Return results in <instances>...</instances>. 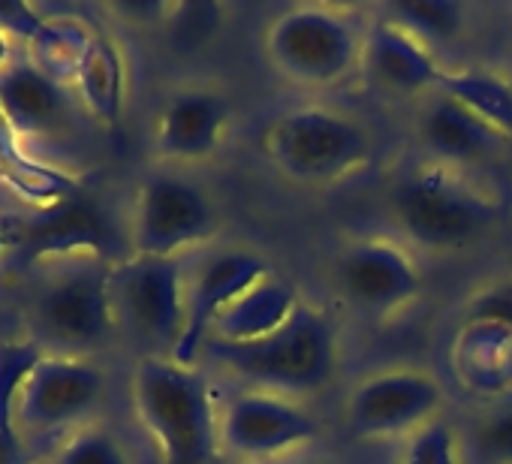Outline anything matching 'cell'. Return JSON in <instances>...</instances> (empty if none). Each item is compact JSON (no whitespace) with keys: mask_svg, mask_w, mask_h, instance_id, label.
<instances>
[{"mask_svg":"<svg viewBox=\"0 0 512 464\" xmlns=\"http://www.w3.org/2000/svg\"><path fill=\"white\" fill-rule=\"evenodd\" d=\"M112 260L97 251H79L40 260L25 278L28 341L52 356H79L100 350L118 320L112 308Z\"/></svg>","mask_w":512,"mask_h":464,"instance_id":"1","label":"cell"},{"mask_svg":"<svg viewBox=\"0 0 512 464\" xmlns=\"http://www.w3.org/2000/svg\"><path fill=\"white\" fill-rule=\"evenodd\" d=\"M130 392L163 464H217L223 458L220 407L196 365L148 353L133 368Z\"/></svg>","mask_w":512,"mask_h":464,"instance_id":"2","label":"cell"},{"mask_svg":"<svg viewBox=\"0 0 512 464\" xmlns=\"http://www.w3.org/2000/svg\"><path fill=\"white\" fill-rule=\"evenodd\" d=\"M389 208L407 242L437 254L479 242L503 214L494 190L479 184L467 169L437 160L416 163L398 181Z\"/></svg>","mask_w":512,"mask_h":464,"instance_id":"3","label":"cell"},{"mask_svg":"<svg viewBox=\"0 0 512 464\" xmlns=\"http://www.w3.org/2000/svg\"><path fill=\"white\" fill-rule=\"evenodd\" d=\"M368 16L341 4H296L275 16L263 34V52L290 85L323 91L362 73Z\"/></svg>","mask_w":512,"mask_h":464,"instance_id":"4","label":"cell"},{"mask_svg":"<svg viewBox=\"0 0 512 464\" xmlns=\"http://www.w3.org/2000/svg\"><path fill=\"white\" fill-rule=\"evenodd\" d=\"M260 148L278 175L314 190L350 181L374 157V142L359 118L320 103L275 115L260 136Z\"/></svg>","mask_w":512,"mask_h":464,"instance_id":"5","label":"cell"},{"mask_svg":"<svg viewBox=\"0 0 512 464\" xmlns=\"http://www.w3.org/2000/svg\"><path fill=\"white\" fill-rule=\"evenodd\" d=\"M205 350L238 380L287 398L320 392L338 368V329L332 317L308 302L284 329L253 344H205Z\"/></svg>","mask_w":512,"mask_h":464,"instance_id":"6","label":"cell"},{"mask_svg":"<svg viewBox=\"0 0 512 464\" xmlns=\"http://www.w3.org/2000/svg\"><path fill=\"white\" fill-rule=\"evenodd\" d=\"M332 287L347 308L389 323L422 296V269L395 236H359L332 263Z\"/></svg>","mask_w":512,"mask_h":464,"instance_id":"7","label":"cell"},{"mask_svg":"<svg viewBox=\"0 0 512 464\" xmlns=\"http://www.w3.org/2000/svg\"><path fill=\"white\" fill-rule=\"evenodd\" d=\"M115 320L139 341L151 344V356H172L187 320V272L181 260L127 254L112 266Z\"/></svg>","mask_w":512,"mask_h":464,"instance_id":"8","label":"cell"},{"mask_svg":"<svg viewBox=\"0 0 512 464\" xmlns=\"http://www.w3.org/2000/svg\"><path fill=\"white\" fill-rule=\"evenodd\" d=\"M106 392V374L97 362L79 356H52L43 353L28 371L16 407L13 422L22 440L37 455L40 440L76 431L88 425V413L100 404Z\"/></svg>","mask_w":512,"mask_h":464,"instance_id":"9","label":"cell"},{"mask_svg":"<svg viewBox=\"0 0 512 464\" xmlns=\"http://www.w3.org/2000/svg\"><path fill=\"white\" fill-rule=\"evenodd\" d=\"M214 229L217 211L202 187L172 172H154L136 190L127 242L130 254L181 260L184 251L208 242Z\"/></svg>","mask_w":512,"mask_h":464,"instance_id":"10","label":"cell"},{"mask_svg":"<svg viewBox=\"0 0 512 464\" xmlns=\"http://www.w3.org/2000/svg\"><path fill=\"white\" fill-rule=\"evenodd\" d=\"M320 437V419L299 401L244 386L220 404V452L244 464H269L305 452Z\"/></svg>","mask_w":512,"mask_h":464,"instance_id":"11","label":"cell"},{"mask_svg":"<svg viewBox=\"0 0 512 464\" xmlns=\"http://www.w3.org/2000/svg\"><path fill=\"white\" fill-rule=\"evenodd\" d=\"M446 404L443 383L425 368H383L365 374L347 395L350 428L365 440L413 437L440 419Z\"/></svg>","mask_w":512,"mask_h":464,"instance_id":"12","label":"cell"},{"mask_svg":"<svg viewBox=\"0 0 512 464\" xmlns=\"http://www.w3.org/2000/svg\"><path fill=\"white\" fill-rule=\"evenodd\" d=\"M0 112L22 145H67L82 130V103L73 88L43 76L28 58H10L0 67Z\"/></svg>","mask_w":512,"mask_h":464,"instance_id":"13","label":"cell"},{"mask_svg":"<svg viewBox=\"0 0 512 464\" xmlns=\"http://www.w3.org/2000/svg\"><path fill=\"white\" fill-rule=\"evenodd\" d=\"M7 245H16L13 266L22 269H31L34 263L49 257H64L79 251H97L112 263H118L115 229L106 211L85 193L40 208V214L34 217L16 220V229L7 239Z\"/></svg>","mask_w":512,"mask_h":464,"instance_id":"14","label":"cell"},{"mask_svg":"<svg viewBox=\"0 0 512 464\" xmlns=\"http://www.w3.org/2000/svg\"><path fill=\"white\" fill-rule=\"evenodd\" d=\"M266 275L269 263L253 251H220L187 275V320L172 359L196 365L220 314Z\"/></svg>","mask_w":512,"mask_h":464,"instance_id":"15","label":"cell"},{"mask_svg":"<svg viewBox=\"0 0 512 464\" xmlns=\"http://www.w3.org/2000/svg\"><path fill=\"white\" fill-rule=\"evenodd\" d=\"M232 109L223 91L208 85H187L166 97L157 127L154 151L163 163L193 166L211 160L229 133Z\"/></svg>","mask_w":512,"mask_h":464,"instance_id":"16","label":"cell"},{"mask_svg":"<svg viewBox=\"0 0 512 464\" xmlns=\"http://www.w3.org/2000/svg\"><path fill=\"white\" fill-rule=\"evenodd\" d=\"M362 73L389 94L431 97L440 88L446 67L434 55V46L416 37L410 28L380 13L368 19Z\"/></svg>","mask_w":512,"mask_h":464,"instance_id":"17","label":"cell"},{"mask_svg":"<svg viewBox=\"0 0 512 464\" xmlns=\"http://www.w3.org/2000/svg\"><path fill=\"white\" fill-rule=\"evenodd\" d=\"M416 133L428 151V160L455 169H470L476 163L494 160L509 145L503 133L488 127L482 118H476L467 106H461L443 91H434L422 100Z\"/></svg>","mask_w":512,"mask_h":464,"instance_id":"18","label":"cell"},{"mask_svg":"<svg viewBox=\"0 0 512 464\" xmlns=\"http://www.w3.org/2000/svg\"><path fill=\"white\" fill-rule=\"evenodd\" d=\"M449 368L455 383L479 401L512 398V326L458 320Z\"/></svg>","mask_w":512,"mask_h":464,"instance_id":"19","label":"cell"},{"mask_svg":"<svg viewBox=\"0 0 512 464\" xmlns=\"http://www.w3.org/2000/svg\"><path fill=\"white\" fill-rule=\"evenodd\" d=\"M302 305L296 287L278 275H266L247 293H241L214 323L208 344H253L275 335Z\"/></svg>","mask_w":512,"mask_h":464,"instance_id":"20","label":"cell"},{"mask_svg":"<svg viewBox=\"0 0 512 464\" xmlns=\"http://www.w3.org/2000/svg\"><path fill=\"white\" fill-rule=\"evenodd\" d=\"M0 184L40 208L85 193L82 181L70 169H61L28 154L4 112H0Z\"/></svg>","mask_w":512,"mask_h":464,"instance_id":"21","label":"cell"},{"mask_svg":"<svg viewBox=\"0 0 512 464\" xmlns=\"http://www.w3.org/2000/svg\"><path fill=\"white\" fill-rule=\"evenodd\" d=\"M124 88H127V67H124L118 43L94 31L88 55L73 82V91L85 115H91L103 127H115L124 109Z\"/></svg>","mask_w":512,"mask_h":464,"instance_id":"22","label":"cell"},{"mask_svg":"<svg viewBox=\"0 0 512 464\" xmlns=\"http://www.w3.org/2000/svg\"><path fill=\"white\" fill-rule=\"evenodd\" d=\"M512 142V79L488 67H446L440 88Z\"/></svg>","mask_w":512,"mask_h":464,"instance_id":"23","label":"cell"},{"mask_svg":"<svg viewBox=\"0 0 512 464\" xmlns=\"http://www.w3.org/2000/svg\"><path fill=\"white\" fill-rule=\"evenodd\" d=\"M91 40L94 31L79 19H46L40 37L28 46V61L52 82L73 88Z\"/></svg>","mask_w":512,"mask_h":464,"instance_id":"24","label":"cell"},{"mask_svg":"<svg viewBox=\"0 0 512 464\" xmlns=\"http://www.w3.org/2000/svg\"><path fill=\"white\" fill-rule=\"evenodd\" d=\"M383 13L431 46L455 37L464 22L461 7L452 4V0H395V4L383 7Z\"/></svg>","mask_w":512,"mask_h":464,"instance_id":"25","label":"cell"},{"mask_svg":"<svg viewBox=\"0 0 512 464\" xmlns=\"http://www.w3.org/2000/svg\"><path fill=\"white\" fill-rule=\"evenodd\" d=\"M52 464H133V461L127 446L112 428L100 422H88L76 428L67 440H61Z\"/></svg>","mask_w":512,"mask_h":464,"instance_id":"26","label":"cell"},{"mask_svg":"<svg viewBox=\"0 0 512 464\" xmlns=\"http://www.w3.org/2000/svg\"><path fill=\"white\" fill-rule=\"evenodd\" d=\"M398 464H461L458 437H455L452 425L437 419V422L425 425L422 431H416L407 440Z\"/></svg>","mask_w":512,"mask_h":464,"instance_id":"27","label":"cell"},{"mask_svg":"<svg viewBox=\"0 0 512 464\" xmlns=\"http://www.w3.org/2000/svg\"><path fill=\"white\" fill-rule=\"evenodd\" d=\"M458 320H482L512 326V278H494L479 284L461 305Z\"/></svg>","mask_w":512,"mask_h":464,"instance_id":"28","label":"cell"},{"mask_svg":"<svg viewBox=\"0 0 512 464\" xmlns=\"http://www.w3.org/2000/svg\"><path fill=\"white\" fill-rule=\"evenodd\" d=\"M476 443L494 464H512V404L488 413L479 422Z\"/></svg>","mask_w":512,"mask_h":464,"instance_id":"29","label":"cell"},{"mask_svg":"<svg viewBox=\"0 0 512 464\" xmlns=\"http://www.w3.org/2000/svg\"><path fill=\"white\" fill-rule=\"evenodd\" d=\"M43 25H46V19L40 16L37 7L22 4V0H0V37L10 34L31 46L40 37Z\"/></svg>","mask_w":512,"mask_h":464,"instance_id":"30","label":"cell"},{"mask_svg":"<svg viewBox=\"0 0 512 464\" xmlns=\"http://www.w3.org/2000/svg\"><path fill=\"white\" fill-rule=\"evenodd\" d=\"M0 464H37V455L22 440L10 416H0Z\"/></svg>","mask_w":512,"mask_h":464,"instance_id":"31","label":"cell"},{"mask_svg":"<svg viewBox=\"0 0 512 464\" xmlns=\"http://www.w3.org/2000/svg\"><path fill=\"white\" fill-rule=\"evenodd\" d=\"M269 464H323V461L308 458L305 452H296V455H287V458H278V461H269Z\"/></svg>","mask_w":512,"mask_h":464,"instance_id":"32","label":"cell"},{"mask_svg":"<svg viewBox=\"0 0 512 464\" xmlns=\"http://www.w3.org/2000/svg\"><path fill=\"white\" fill-rule=\"evenodd\" d=\"M7 61H10V58H7V40L0 37V67H4Z\"/></svg>","mask_w":512,"mask_h":464,"instance_id":"33","label":"cell"},{"mask_svg":"<svg viewBox=\"0 0 512 464\" xmlns=\"http://www.w3.org/2000/svg\"><path fill=\"white\" fill-rule=\"evenodd\" d=\"M217 464H244V461H235V458H220Z\"/></svg>","mask_w":512,"mask_h":464,"instance_id":"34","label":"cell"},{"mask_svg":"<svg viewBox=\"0 0 512 464\" xmlns=\"http://www.w3.org/2000/svg\"><path fill=\"white\" fill-rule=\"evenodd\" d=\"M392 464H398V461H392Z\"/></svg>","mask_w":512,"mask_h":464,"instance_id":"35","label":"cell"}]
</instances>
